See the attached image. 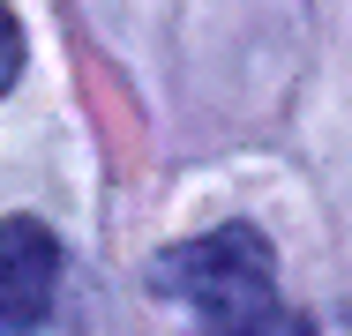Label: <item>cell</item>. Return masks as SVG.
I'll list each match as a JSON object with an SVG mask.
<instances>
[{
  "mask_svg": "<svg viewBox=\"0 0 352 336\" xmlns=\"http://www.w3.org/2000/svg\"><path fill=\"white\" fill-rule=\"evenodd\" d=\"M23 75V30H15V15H8V0H0V90Z\"/></svg>",
  "mask_w": 352,
  "mask_h": 336,
  "instance_id": "4",
  "label": "cell"
},
{
  "mask_svg": "<svg viewBox=\"0 0 352 336\" xmlns=\"http://www.w3.org/2000/svg\"><path fill=\"white\" fill-rule=\"evenodd\" d=\"M157 291L195 307L203 322H232V314H255L278 299V254L255 224H217L203 239H180L157 254Z\"/></svg>",
  "mask_w": 352,
  "mask_h": 336,
  "instance_id": "1",
  "label": "cell"
},
{
  "mask_svg": "<svg viewBox=\"0 0 352 336\" xmlns=\"http://www.w3.org/2000/svg\"><path fill=\"white\" fill-rule=\"evenodd\" d=\"M210 336H315L285 299H270V307H255V314H232V322H210Z\"/></svg>",
  "mask_w": 352,
  "mask_h": 336,
  "instance_id": "3",
  "label": "cell"
},
{
  "mask_svg": "<svg viewBox=\"0 0 352 336\" xmlns=\"http://www.w3.org/2000/svg\"><path fill=\"white\" fill-rule=\"evenodd\" d=\"M60 291V239L38 217H0V336H30Z\"/></svg>",
  "mask_w": 352,
  "mask_h": 336,
  "instance_id": "2",
  "label": "cell"
}]
</instances>
